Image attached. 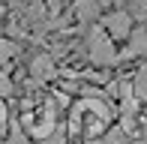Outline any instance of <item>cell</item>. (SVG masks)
I'll return each instance as SVG.
<instances>
[{
	"instance_id": "cell-1",
	"label": "cell",
	"mask_w": 147,
	"mask_h": 144,
	"mask_svg": "<svg viewBox=\"0 0 147 144\" xmlns=\"http://www.w3.org/2000/svg\"><path fill=\"white\" fill-rule=\"evenodd\" d=\"M111 120V111L96 99H84L78 102L75 111H72V120H69V132H84V135H96L108 126Z\"/></svg>"
},
{
	"instance_id": "cell-2",
	"label": "cell",
	"mask_w": 147,
	"mask_h": 144,
	"mask_svg": "<svg viewBox=\"0 0 147 144\" xmlns=\"http://www.w3.org/2000/svg\"><path fill=\"white\" fill-rule=\"evenodd\" d=\"M24 117V129H27L30 135H36V138H48V132L54 129V111L45 99L39 102H27V108L21 111Z\"/></svg>"
},
{
	"instance_id": "cell-3",
	"label": "cell",
	"mask_w": 147,
	"mask_h": 144,
	"mask_svg": "<svg viewBox=\"0 0 147 144\" xmlns=\"http://www.w3.org/2000/svg\"><path fill=\"white\" fill-rule=\"evenodd\" d=\"M87 45H90V57H93V63H99V66H108V63H114V60H117L114 39L105 33L102 27H93V30H90Z\"/></svg>"
},
{
	"instance_id": "cell-4",
	"label": "cell",
	"mask_w": 147,
	"mask_h": 144,
	"mask_svg": "<svg viewBox=\"0 0 147 144\" xmlns=\"http://www.w3.org/2000/svg\"><path fill=\"white\" fill-rule=\"evenodd\" d=\"M132 27H135V15L126 9H114L102 18V30L108 33L111 39H129Z\"/></svg>"
},
{
	"instance_id": "cell-5",
	"label": "cell",
	"mask_w": 147,
	"mask_h": 144,
	"mask_svg": "<svg viewBox=\"0 0 147 144\" xmlns=\"http://www.w3.org/2000/svg\"><path fill=\"white\" fill-rule=\"evenodd\" d=\"M75 18L81 24H93L99 18V0H75Z\"/></svg>"
},
{
	"instance_id": "cell-6",
	"label": "cell",
	"mask_w": 147,
	"mask_h": 144,
	"mask_svg": "<svg viewBox=\"0 0 147 144\" xmlns=\"http://www.w3.org/2000/svg\"><path fill=\"white\" fill-rule=\"evenodd\" d=\"M33 72H36L39 78H51V72H54V63H51V57H36L33 60Z\"/></svg>"
},
{
	"instance_id": "cell-7",
	"label": "cell",
	"mask_w": 147,
	"mask_h": 144,
	"mask_svg": "<svg viewBox=\"0 0 147 144\" xmlns=\"http://www.w3.org/2000/svg\"><path fill=\"white\" fill-rule=\"evenodd\" d=\"M18 54V48H15V42H9V39H0V63H6V60H12V57Z\"/></svg>"
},
{
	"instance_id": "cell-8",
	"label": "cell",
	"mask_w": 147,
	"mask_h": 144,
	"mask_svg": "<svg viewBox=\"0 0 147 144\" xmlns=\"http://www.w3.org/2000/svg\"><path fill=\"white\" fill-rule=\"evenodd\" d=\"M12 93V81H9V75H6V72H0V99H3V96H9Z\"/></svg>"
},
{
	"instance_id": "cell-9",
	"label": "cell",
	"mask_w": 147,
	"mask_h": 144,
	"mask_svg": "<svg viewBox=\"0 0 147 144\" xmlns=\"http://www.w3.org/2000/svg\"><path fill=\"white\" fill-rule=\"evenodd\" d=\"M6 132V105L0 102V135Z\"/></svg>"
},
{
	"instance_id": "cell-10",
	"label": "cell",
	"mask_w": 147,
	"mask_h": 144,
	"mask_svg": "<svg viewBox=\"0 0 147 144\" xmlns=\"http://www.w3.org/2000/svg\"><path fill=\"white\" fill-rule=\"evenodd\" d=\"M12 144H24V138H21V135H15V138H12Z\"/></svg>"
}]
</instances>
